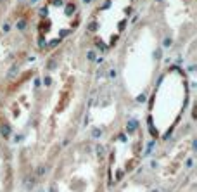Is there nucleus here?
Instances as JSON below:
<instances>
[{"label": "nucleus", "mask_w": 197, "mask_h": 192, "mask_svg": "<svg viewBox=\"0 0 197 192\" xmlns=\"http://www.w3.org/2000/svg\"><path fill=\"white\" fill-rule=\"evenodd\" d=\"M64 151L62 159L45 176H50L47 185L37 192H106L109 175L104 144L86 137Z\"/></svg>", "instance_id": "1"}, {"label": "nucleus", "mask_w": 197, "mask_h": 192, "mask_svg": "<svg viewBox=\"0 0 197 192\" xmlns=\"http://www.w3.org/2000/svg\"><path fill=\"white\" fill-rule=\"evenodd\" d=\"M111 192H161L152 180L144 176H126L118 183L111 185Z\"/></svg>", "instance_id": "2"}, {"label": "nucleus", "mask_w": 197, "mask_h": 192, "mask_svg": "<svg viewBox=\"0 0 197 192\" xmlns=\"http://www.w3.org/2000/svg\"><path fill=\"white\" fill-rule=\"evenodd\" d=\"M0 137V192H12L14 189V170L11 163V152L2 145Z\"/></svg>", "instance_id": "3"}, {"label": "nucleus", "mask_w": 197, "mask_h": 192, "mask_svg": "<svg viewBox=\"0 0 197 192\" xmlns=\"http://www.w3.org/2000/svg\"><path fill=\"white\" fill-rule=\"evenodd\" d=\"M16 75H17V66H12V68H11V71L7 73V78H9V80H12V78H14Z\"/></svg>", "instance_id": "4"}, {"label": "nucleus", "mask_w": 197, "mask_h": 192, "mask_svg": "<svg viewBox=\"0 0 197 192\" xmlns=\"http://www.w3.org/2000/svg\"><path fill=\"white\" fill-rule=\"evenodd\" d=\"M88 30H90V31H95V30H97V23H90Z\"/></svg>", "instance_id": "5"}, {"label": "nucleus", "mask_w": 197, "mask_h": 192, "mask_svg": "<svg viewBox=\"0 0 197 192\" xmlns=\"http://www.w3.org/2000/svg\"><path fill=\"white\" fill-rule=\"evenodd\" d=\"M24 24H26L24 21H19L17 23V28H19V30H24Z\"/></svg>", "instance_id": "6"}, {"label": "nucleus", "mask_w": 197, "mask_h": 192, "mask_svg": "<svg viewBox=\"0 0 197 192\" xmlns=\"http://www.w3.org/2000/svg\"><path fill=\"white\" fill-rule=\"evenodd\" d=\"M54 66H55V61H50L48 62V69H54Z\"/></svg>", "instance_id": "7"}, {"label": "nucleus", "mask_w": 197, "mask_h": 192, "mask_svg": "<svg viewBox=\"0 0 197 192\" xmlns=\"http://www.w3.org/2000/svg\"><path fill=\"white\" fill-rule=\"evenodd\" d=\"M88 59H95V52H88Z\"/></svg>", "instance_id": "8"}, {"label": "nucleus", "mask_w": 197, "mask_h": 192, "mask_svg": "<svg viewBox=\"0 0 197 192\" xmlns=\"http://www.w3.org/2000/svg\"><path fill=\"white\" fill-rule=\"evenodd\" d=\"M164 45H166V47H168V45H171V40H170V38H166V40H164Z\"/></svg>", "instance_id": "9"}, {"label": "nucleus", "mask_w": 197, "mask_h": 192, "mask_svg": "<svg viewBox=\"0 0 197 192\" xmlns=\"http://www.w3.org/2000/svg\"><path fill=\"white\" fill-rule=\"evenodd\" d=\"M83 2H85V4H90V2H92V0H83Z\"/></svg>", "instance_id": "10"}]
</instances>
